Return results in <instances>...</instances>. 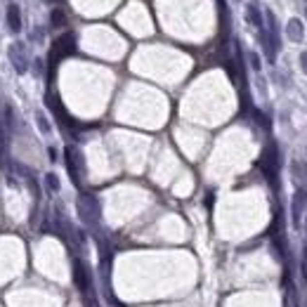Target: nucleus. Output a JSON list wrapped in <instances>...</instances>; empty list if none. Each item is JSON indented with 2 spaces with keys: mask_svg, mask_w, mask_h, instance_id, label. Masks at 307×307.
I'll return each mask as SVG.
<instances>
[{
  "mask_svg": "<svg viewBox=\"0 0 307 307\" xmlns=\"http://www.w3.org/2000/svg\"><path fill=\"white\" fill-rule=\"evenodd\" d=\"M76 52V33L71 31H66L64 36H59L54 40L52 50H50V66H57V62L59 59H64V57H69V54Z\"/></svg>",
  "mask_w": 307,
  "mask_h": 307,
  "instance_id": "1",
  "label": "nucleus"
},
{
  "mask_svg": "<svg viewBox=\"0 0 307 307\" xmlns=\"http://www.w3.org/2000/svg\"><path fill=\"white\" fill-rule=\"evenodd\" d=\"M260 168H262V173L267 175V180H270L272 187H276V173H279V151H276V145H267V149L262 151Z\"/></svg>",
  "mask_w": 307,
  "mask_h": 307,
  "instance_id": "2",
  "label": "nucleus"
},
{
  "mask_svg": "<svg viewBox=\"0 0 307 307\" xmlns=\"http://www.w3.org/2000/svg\"><path fill=\"white\" fill-rule=\"evenodd\" d=\"M78 213L85 222H95L97 215H99V206H97V199L90 196V194H83L81 201H78Z\"/></svg>",
  "mask_w": 307,
  "mask_h": 307,
  "instance_id": "3",
  "label": "nucleus"
},
{
  "mask_svg": "<svg viewBox=\"0 0 307 307\" xmlns=\"http://www.w3.org/2000/svg\"><path fill=\"white\" fill-rule=\"evenodd\" d=\"M64 156H66V168H69V175H71V180L78 184V182H81V156H78V151H76L73 146H66Z\"/></svg>",
  "mask_w": 307,
  "mask_h": 307,
  "instance_id": "4",
  "label": "nucleus"
},
{
  "mask_svg": "<svg viewBox=\"0 0 307 307\" xmlns=\"http://www.w3.org/2000/svg\"><path fill=\"white\" fill-rule=\"evenodd\" d=\"M10 62L15 64L17 73H26L29 59H26V54H24V45H21V43H15V45L10 48Z\"/></svg>",
  "mask_w": 307,
  "mask_h": 307,
  "instance_id": "5",
  "label": "nucleus"
},
{
  "mask_svg": "<svg viewBox=\"0 0 307 307\" xmlns=\"http://www.w3.org/2000/svg\"><path fill=\"white\" fill-rule=\"evenodd\" d=\"M5 21H7V29H10L12 33H19V31H21V12H19V5H15V2L7 5Z\"/></svg>",
  "mask_w": 307,
  "mask_h": 307,
  "instance_id": "6",
  "label": "nucleus"
},
{
  "mask_svg": "<svg viewBox=\"0 0 307 307\" xmlns=\"http://www.w3.org/2000/svg\"><path fill=\"white\" fill-rule=\"evenodd\" d=\"M246 17H248V21L253 24L258 31H262V29H265V24H262V12H260V5H258V2H248Z\"/></svg>",
  "mask_w": 307,
  "mask_h": 307,
  "instance_id": "7",
  "label": "nucleus"
},
{
  "mask_svg": "<svg viewBox=\"0 0 307 307\" xmlns=\"http://www.w3.org/2000/svg\"><path fill=\"white\" fill-rule=\"evenodd\" d=\"M286 33L293 43H300L303 38H305V29H303V21L300 19H291L289 26H286Z\"/></svg>",
  "mask_w": 307,
  "mask_h": 307,
  "instance_id": "8",
  "label": "nucleus"
},
{
  "mask_svg": "<svg viewBox=\"0 0 307 307\" xmlns=\"http://www.w3.org/2000/svg\"><path fill=\"white\" fill-rule=\"evenodd\" d=\"M50 26H52V29L66 26V12H64L62 7H54L52 12H50Z\"/></svg>",
  "mask_w": 307,
  "mask_h": 307,
  "instance_id": "9",
  "label": "nucleus"
},
{
  "mask_svg": "<svg viewBox=\"0 0 307 307\" xmlns=\"http://www.w3.org/2000/svg\"><path fill=\"white\" fill-rule=\"evenodd\" d=\"M303 203H305V192L300 189V192L295 194V201H293V222H295V225L300 222V208H303Z\"/></svg>",
  "mask_w": 307,
  "mask_h": 307,
  "instance_id": "10",
  "label": "nucleus"
},
{
  "mask_svg": "<svg viewBox=\"0 0 307 307\" xmlns=\"http://www.w3.org/2000/svg\"><path fill=\"white\" fill-rule=\"evenodd\" d=\"M73 267H76V281H78V286H81V291H85L88 289V272L83 270V265H81L78 260H76Z\"/></svg>",
  "mask_w": 307,
  "mask_h": 307,
  "instance_id": "11",
  "label": "nucleus"
},
{
  "mask_svg": "<svg viewBox=\"0 0 307 307\" xmlns=\"http://www.w3.org/2000/svg\"><path fill=\"white\" fill-rule=\"evenodd\" d=\"M45 182H48V187H50L52 192H59V180H57V175H52V173H50V175L45 178Z\"/></svg>",
  "mask_w": 307,
  "mask_h": 307,
  "instance_id": "12",
  "label": "nucleus"
},
{
  "mask_svg": "<svg viewBox=\"0 0 307 307\" xmlns=\"http://www.w3.org/2000/svg\"><path fill=\"white\" fill-rule=\"evenodd\" d=\"M253 116H255V118H258V123H260V126L265 128V130L270 128V121H267V116H265V113H260V111L255 109V111H253Z\"/></svg>",
  "mask_w": 307,
  "mask_h": 307,
  "instance_id": "13",
  "label": "nucleus"
},
{
  "mask_svg": "<svg viewBox=\"0 0 307 307\" xmlns=\"http://www.w3.org/2000/svg\"><path fill=\"white\" fill-rule=\"evenodd\" d=\"M38 123H40V130H43V132H48V130H50V126L45 123V116H43V113H38Z\"/></svg>",
  "mask_w": 307,
  "mask_h": 307,
  "instance_id": "14",
  "label": "nucleus"
},
{
  "mask_svg": "<svg viewBox=\"0 0 307 307\" xmlns=\"http://www.w3.org/2000/svg\"><path fill=\"white\" fill-rule=\"evenodd\" d=\"M300 66H303V71L307 73V52L300 54Z\"/></svg>",
  "mask_w": 307,
  "mask_h": 307,
  "instance_id": "15",
  "label": "nucleus"
},
{
  "mask_svg": "<svg viewBox=\"0 0 307 307\" xmlns=\"http://www.w3.org/2000/svg\"><path fill=\"white\" fill-rule=\"evenodd\" d=\"M251 62H253V69H260V57L258 54H251Z\"/></svg>",
  "mask_w": 307,
  "mask_h": 307,
  "instance_id": "16",
  "label": "nucleus"
}]
</instances>
